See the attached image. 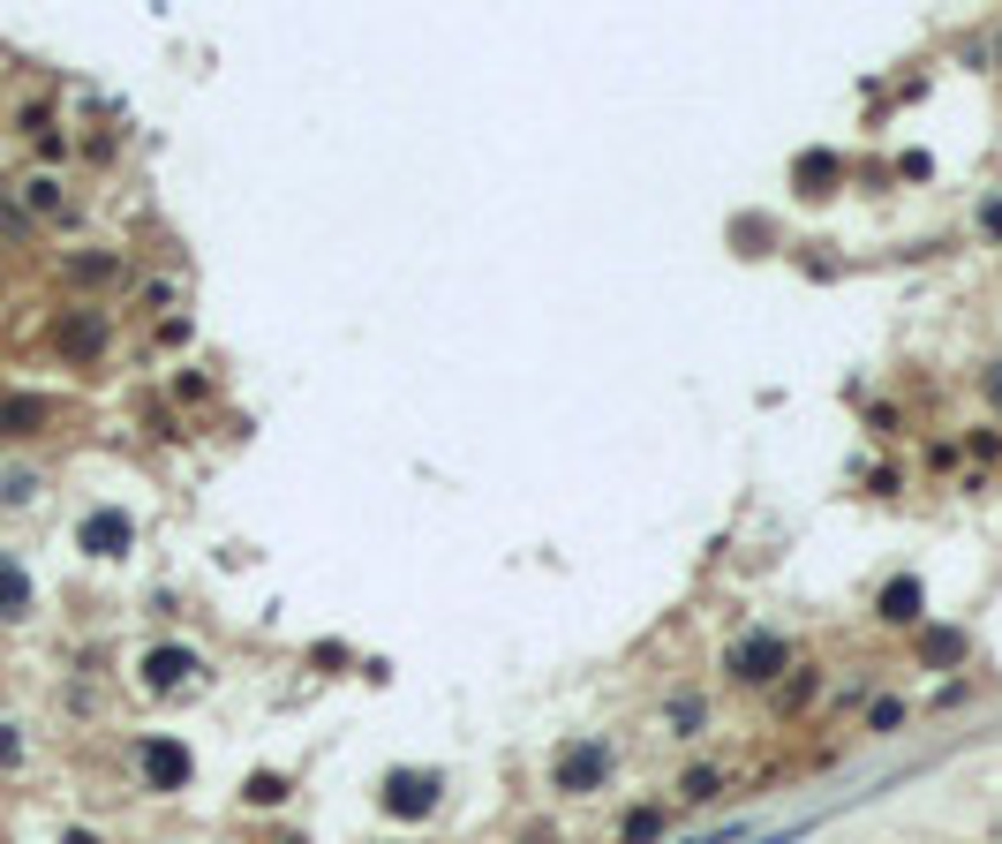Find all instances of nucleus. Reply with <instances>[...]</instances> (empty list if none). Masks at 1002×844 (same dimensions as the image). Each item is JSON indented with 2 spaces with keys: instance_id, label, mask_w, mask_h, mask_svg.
I'll return each instance as SVG.
<instances>
[{
  "instance_id": "nucleus-3",
  "label": "nucleus",
  "mask_w": 1002,
  "mask_h": 844,
  "mask_svg": "<svg viewBox=\"0 0 1002 844\" xmlns=\"http://www.w3.org/2000/svg\"><path fill=\"white\" fill-rule=\"evenodd\" d=\"M430 784H437V777H392V784H384V800H392V806H408V814H422V806L437 800Z\"/></svg>"
},
{
  "instance_id": "nucleus-10",
  "label": "nucleus",
  "mask_w": 1002,
  "mask_h": 844,
  "mask_svg": "<svg viewBox=\"0 0 1002 844\" xmlns=\"http://www.w3.org/2000/svg\"><path fill=\"white\" fill-rule=\"evenodd\" d=\"M913 603H919L913 581H897V589H889V619H913Z\"/></svg>"
},
{
  "instance_id": "nucleus-9",
  "label": "nucleus",
  "mask_w": 1002,
  "mask_h": 844,
  "mask_svg": "<svg viewBox=\"0 0 1002 844\" xmlns=\"http://www.w3.org/2000/svg\"><path fill=\"white\" fill-rule=\"evenodd\" d=\"M678 792H686V800H716V769H694V777H686Z\"/></svg>"
},
{
  "instance_id": "nucleus-4",
  "label": "nucleus",
  "mask_w": 1002,
  "mask_h": 844,
  "mask_svg": "<svg viewBox=\"0 0 1002 844\" xmlns=\"http://www.w3.org/2000/svg\"><path fill=\"white\" fill-rule=\"evenodd\" d=\"M603 777V747H588V755H566V769H558V784L573 792V784H595Z\"/></svg>"
},
{
  "instance_id": "nucleus-6",
  "label": "nucleus",
  "mask_w": 1002,
  "mask_h": 844,
  "mask_svg": "<svg viewBox=\"0 0 1002 844\" xmlns=\"http://www.w3.org/2000/svg\"><path fill=\"white\" fill-rule=\"evenodd\" d=\"M122 536H128V520H122V513H98V520H91V550H98V544L114 550Z\"/></svg>"
},
{
  "instance_id": "nucleus-12",
  "label": "nucleus",
  "mask_w": 1002,
  "mask_h": 844,
  "mask_svg": "<svg viewBox=\"0 0 1002 844\" xmlns=\"http://www.w3.org/2000/svg\"><path fill=\"white\" fill-rule=\"evenodd\" d=\"M15 755H23V747H15V731L0 724V761H15Z\"/></svg>"
},
{
  "instance_id": "nucleus-5",
  "label": "nucleus",
  "mask_w": 1002,
  "mask_h": 844,
  "mask_svg": "<svg viewBox=\"0 0 1002 844\" xmlns=\"http://www.w3.org/2000/svg\"><path fill=\"white\" fill-rule=\"evenodd\" d=\"M23 603H31V589H23V573L0 558V619H23Z\"/></svg>"
},
{
  "instance_id": "nucleus-1",
  "label": "nucleus",
  "mask_w": 1002,
  "mask_h": 844,
  "mask_svg": "<svg viewBox=\"0 0 1002 844\" xmlns=\"http://www.w3.org/2000/svg\"><path fill=\"white\" fill-rule=\"evenodd\" d=\"M777 664H784V641H769V633L731 648V672H739V678H777Z\"/></svg>"
},
{
  "instance_id": "nucleus-11",
  "label": "nucleus",
  "mask_w": 1002,
  "mask_h": 844,
  "mask_svg": "<svg viewBox=\"0 0 1002 844\" xmlns=\"http://www.w3.org/2000/svg\"><path fill=\"white\" fill-rule=\"evenodd\" d=\"M189 672V656H181V648H173V656H151V678H181Z\"/></svg>"
},
{
  "instance_id": "nucleus-2",
  "label": "nucleus",
  "mask_w": 1002,
  "mask_h": 844,
  "mask_svg": "<svg viewBox=\"0 0 1002 844\" xmlns=\"http://www.w3.org/2000/svg\"><path fill=\"white\" fill-rule=\"evenodd\" d=\"M39 422H45V400H8L0 408V437H31Z\"/></svg>"
},
{
  "instance_id": "nucleus-8",
  "label": "nucleus",
  "mask_w": 1002,
  "mask_h": 844,
  "mask_svg": "<svg viewBox=\"0 0 1002 844\" xmlns=\"http://www.w3.org/2000/svg\"><path fill=\"white\" fill-rule=\"evenodd\" d=\"M144 761H151V777H181V769H189V761H181V747H151Z\"/></svg>"
},
{
  "instance_id": "nucleus-7",
  "label": "nucleus",
  "mask_w": 1002,
  "mask_h": 844,
  "mask_svg": "<svg viewBox=\"0 0 1002 844\" xmlns=\"http://www.w3.org/2000/svg\"><path fill=\"white\" fill-rule=\"evenodd\" d=\"M61 339H68V347H76V355H91V347H98V339H106V333H98V317H76V325H68V333H61Z\"/></svg>"
}]
</instances>
